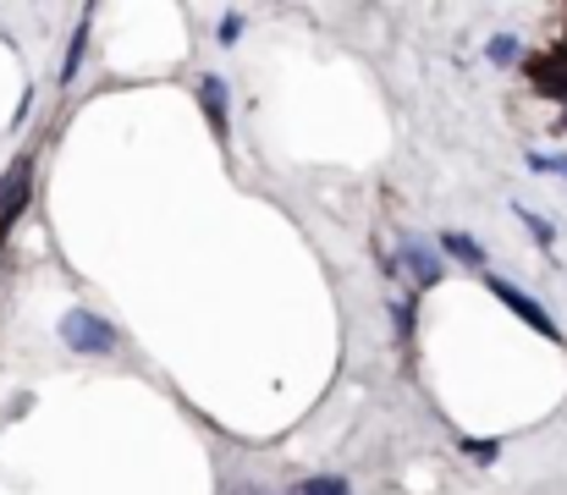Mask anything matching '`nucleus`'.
<instances>
[{"label": "nucleus", "mask_w": 567, "mask_h": 495, "mask_svg": "<svg viewBox=\"0 0 567 495\" xmlns=\"http://www.w3.org/2000/svg\"><path fill=\"white\" fill-rule=\"evenodd\" d=\"M463 452H468L474 463H496V452H502V446H496V441H463Z\"/></svg>", "instance_id": "10"}, {"label": "nucleus", "mask_w": 567, "mask_h": 495, "mask_svg": "<svg viewBox=\"0 0 567 495\" xmlns=\"http://www.w3.org/2000/svg\"><path fill=\"white\" fill-rule=\"evenodd\" d=\"M198 105L209 116V127L226 138V116H231V100H226V83L220 78H198Z\"/></svg>", "instance_id": "4"}, {"label": "nucleus", "mask_w": 567, "mask_h": 495, "mask_svg": "<svg viewBox=\"0 0 567 495\" xmlns=\"http://www.w3.org/2000/svg\"><path fill=\"white\" fill-rule=\"evenodd\" d=\"M83 44H89V17L78 22V33H72V44H66V66H61V83H72V78H78V66H83Z\"/></svg>", "instance_id": "6"}, {"label": "nucleus", "mask_w": 567, "mask_h": 495, "mask_svg": "<svg viewBox=\"0 0 567 495\" xmlns=\"http://www.w3.org/2000/svg\"><path fill=\"white\" fill-rule=\"evenodd\" d=\"M529 171H551L567 182V155H529Z\"/></svg>", "instance_id": "9"}, {"label": "nucleus", "mask_w": 567, "mask_h": 495, "mask_svg": "<svg viewBox=\"0 0 567 495\" xmlns=\"http://www.w3.org/2000/svg\"><path fill=\"white\" fill-rule=\"evenodd\" d=\"M491 61H496V66H513V61H518V39H513V33H496V39H491Z\"/></svg>", "instance_id": "8"}, {"label": "nucleus", "mask_w": 567, "mask_h": 495, "mask_svg": "<svg viewBox=\"0 0 567 495\" xmlns=\"http://www.w3.org/2000/svg\"><path fill=\"white\" fill-rule=\"evenodd\" d=\"M441 254H452V259L468 265V270H485V248H480L474 237H463V231H446V237H441Z\"/></svg>", "instance_id": "5"}, {"label": "nucleus", "mask_w": 567, "mask_h": 495, "mask_svg": "<svg viewBox=\"0 0 567 495\" xmlns=\"http://www.w3.org/2000/svg\"><path fill=\"white\" fill-rule=\"evenodd\" d=\"M396 330H402V336H413V298H402V303H396Z\"/></svg>", "instance_id": "12"}, {"label": "nucleus", "mask_w": 567, "mask_h": 495, "mask_svg": "<svg viewBox=\"0 0 567 495\" xmlns=\"http://www.w3.org/2000/svg\"><path fill=\"white\" fill-rule=\"evenodd\" d=\"M237 33H243V17H226L220 22V44H237Z\"/></svg>", "instance_id": "13"}, {"label": "nucleus", "mask_w": 567, "mask_h": 495, "mask_svg": "<svg viewBox=\"0 0 567 495\" xmlns=\"http://www.w3.org/2000/svg\"><path fill=\"white\" fill-rule=\"evenodd\" d=\"M303 495H348V485H342V479H309Z\"/></svg>", "instance_id": "11"}, {"label": "nucleus", "mask_w": 567, "mask_h": 495, "mask_svg": "<svg viewBox=\"0 0 567 495\" xmlns=\"http://www.w3.org/2000/svg\"><path fill=\"white\" fill-rule=\"evenodd\" d=\"M485 287H491V298H502V303H507L524 326H535L546 341H563V330H557V320L540 309V298H529L524 287H513V281H502V276H485Z\"/></svg>", "instance_id": "2"}, {"label": "nucleus", "mask_w": 567, "mask_h": 495, "mask_svg": "<svg viewBox=\"0 0 567 495\" xmlns=\"http://www.w3.org/2000/svg\"><path fill=\"white\" fill-rule=\"evenodd\" d=\"M513 215H518V220H524V226H529V231H535V243H546V248H551V243H557V231H551V220H540V215H535V209H524V204H518V209H513Z\"/></svg>", "instance_id": "7"}, {"label": "nucleus", "mask_w": 567, "mask_h": 495, "mask_svg": "<svg viewBox=\"0 0 567 495\" xmlns=\"http://www.w3.org/2000/svg\"><path fill=\"white\" fill-rule=\"evenodd\" d=\"M61 341L72 352H116V326L89 314V309H66L61 314Z\"/></svg>", "instance_id": "1"}, {"label": "nucleus", "mask_w": 567, "mask_h": 495, "mask_svg": "<svg viewBox=\"0 0 567 495\" xmlns=\"http://www.w3.org/2000/svg\"><path fill=\"white\" fill-rule=\"evenodd\" d=\"M402 270H408L419 287H435V281H441V243L402 237Z\"/></svg>", "instance_id": "3"}]
</instances>
